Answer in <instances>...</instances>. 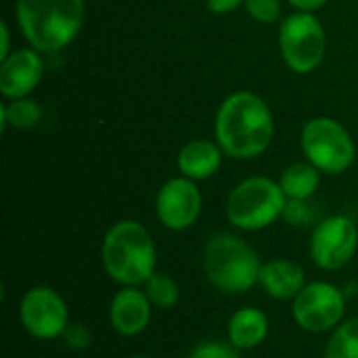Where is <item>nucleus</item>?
I'll return each instance as SVG.
<instances>
[{
	"label": "nucleus",
	"mask_w": 358,
	"mask_h": 358,
	"mask_svg": "<svg viewBox=\"0 0 358 358\" xmlns=\"http://www.w3.org/2000/svg\"><path fill=\"white\" fill-rule=\"evenodd\" d=\"M327 2H329V0H289V4H292L294 8L302 10V13H313V10H317V8L325 6Z\"/></svg>",
	"instance_id": "obj_26"
},
{
	"label": "nucleus",
	"mask_w": 358,
	"mask_h": 358,
	"mask_svg": "<svg viewBox=\"0 0 358 358\" xmlns=\"http://www.w3.org/2000/svg\"><path fill=\"white\" fill-rule=\"evenodd\" d=\"M153 308L143 287H120L109 302V325L122 338H136L147 331Z\"/></svg>",
	"instance_id": "obj_12"
},
{
	"label": "nucleus",
	"mask_w": 358,
	"mask_h": 358,
	"mask_svg": "<svg viewBox=\"0 0 358 358\" xmlns=\"http://www.w3.org/2000/svg\"><path fill=\"white\" fill-rule=\"evenodd\" d=\"M17 21L38 52L71 44L84 23V0H17Z\"/></svg>",
	"instance_id": "obj_4"
},
{
	"label": "nucleus",
	"mask_w": 358,
	"mask_h": 358,
	"mask_svg": "<svg viewBox=\"0 0 358 358\" xmlns=\"http://www.w3.org/2000/svg\"><path fill=\"white\" fill-rule=\"evenodd\" d=\"M271 334L268 315L258 306H241L229 317L227 323V340L239 350H256L260 348Z\"/></svg>",
	"instance_id": "obj_15"
},
{
	"label": "nucleus",
	"mask_w": 358,
	"mask_h": 358,
	"mask_svg": "<svg viewBox=\"0 0 358 358\" xmlns=\"http://www.w3.org/2000/svg\"><path fill=\"white\" fill-rule=\"evenodd\" d=\"M262 260L235 233L212 235L201 250V271L208 283L224 296H241L258 285Z\"/></svg>",
	"instance_id": "obj_3"
},
{
	"label": "nucleus",
	"mask_w": 358,
	"mask_h": 358,
	"mask_svg": "<svg viewBox=\"0 0 358 358\" xmlns=\"http://www.w3.org/2000/svg\"><path fill=\"white\" fill-rule=\"evenodd\" d=\"M44 73V61L36 48L13 50L0 65V92L6 99H23L36 90Z\"/></svg>",
	"instance_id": "obj_13"
},
{
	"label": "nucleus",
	"mask_w": 358,
	"mask_h": 358,
	"mask_svg": "<svg viewBox=\"0 0 358 358\" xmlns=\"http://www.w3.org/2000/svg\"><path fill=\"white\" fill-rule=\"evenodd\" d=\"M346 317V292L331 281H308L292 300V319L306 334H331Z\"/></svg>",
	"instance_id": "obj_8"
},
{
	"label": "nucleus",
	"mask_w": 358,
	"mask_h": 358,
	"mask_svg": "<svg viewBox=\"0 0 358 358\" xmlns=\"http://www.w3.org/2000/svg\"><path fill=\"white\" fill-rule=\"evenodd\" d=\"M245 10L258 23H277L281 19V0H245Z\"/></svg>",
	"instance_id": "obj_22"
},
{
	"label": "nucleus",
	"mask_w": 358,
	"mask_h": 358,
	"mask_svg": "<svg viewBox=\"0 0 358 358\" xmlns=\"http://www.w3.org/2000/svg\"><path fill=\"white\" fill-rule=\"evenodd\" d=\"M0 36H2V46H0V59H6L10 55V31L6 21L0 23Z\"/></svg>",
	"instance_id": "obj_27"
},
{
	"label": "nucleus",
	"mask_w": 358,
	"mask_h": 358,
	"mask_svg": "<svg viewBox=\"0 0 358 358\" xmlns=\"http://www.w3.org/2000/svg\"><path fill=\"white\" fill-rule=\"evenodd\" d=\"M105 275L120 287H141L157 271V248L149 229L138 220H117L101 243Z\"/></svg>",
	"instance_id": "obj_2"
},
{
	"label": "nucleus",
	"mask_w": 358,
	"mask_h": 358,
	"mask_svg": "<svg viewBox=\"0 0 358 358\" xmlns=\"http://www.w3.org/2000/svg\"><path fill=\"white\" fill-rule=\"evenodd\" d=\"M287 197L279 180L250 176L241 180L227 197V220L237 231H262L283 218Z\"/></svg>",
	"instance_id": "obj_5"
},
{
	"label": "nucleus",
	"mask_w": 358,
	"mask_h": 358,
	"mask_svg": "<svg viewBox=\"0 0 358 358\" xmlns=\"http://www.w3.org/2000/svg\"><path fill=\"white\" fill-rule=\"evenodd\" d=\"M141 287L145 289L151 304L159 310H170L180 302V287L176 279L168 273L155 271Z\"/></svg>",
	"instance_id": "obj_19"
},
{
	"label": "nucleus",
	"mask_w": 358,
	"mask_h": 358,
	"mask_svg": "<svg viewBox=\"0 0 358 358\" xmlns=\"http://www.w3.org/2000/svg\"><path fill=\"white\" fill-rule=\"evenodd\" d=\"M124 358H153V357H147V355H132V357H124Z\"/></svg>",
	"instance_id": "obj_28"
},
{
	"label": "nucleus",
	"mask_w": 358,
	"mask_h": 358,
	"mask_svg": "<svg viewBox=\"0 0 358 358\" xmlns=\"http://www.w3.org/2000/svg\"><path fill=\"white\" fill-rule=\"evenodd\" d=\"M358 252V227L344 214L327 216L315 224L308 239V256L323 273L342 271Z\"/></svg>",
	"instance_id": "obj_9"
},
{
	"label": "nucleus",
	"mask_w": 358,
	"mask_h": 358,
	"mask_svg": "<svg viewBox=\"0 0 358 358\" xmlns=\"http://www.w3.org/2000/svg\"><path fill=\"white\" fill-rule=\"evenodd\" d=\"M61 340H63L65 346L71 348V350H86V348H90V344H92V331H90L84 323L71 321V323L67 325V329H65V334H63Z\"/></svg>",
	"instance_id": "obj_24"
},
{
	"label": "nucleus",
	"mask_w": 358,
	"mask_h": 358,
	"mask_svg": "<svg viewBox=\"0 0 358 358\" xmlns=\"http://www.w3.org/2000/svg\"><path fill=\"white\" fill-rule=\"evenodd\" d=\"M208 8L216 15H224V13H231L235 8H239L241 4H245V0H206Z\"/></svg>",
	"instance_id": "obj_25"
},
{
	"label": "nucleus",
	"mask_w": 358,
	"mask_h": 358,
	"mask_svg": "<svg viewBox=\"0 0 358 358\" xmlns=\"http://www.w3.org/2000/svg\"><path fill=\"white\" fill-rule=\"evenodd\" d=\"M203 208V197L195 180L187 176L170 178L162 185L155 197V216L168 231L180 233L191 229Z\"/></svg>",
	"instance_id": "obj_11"
},
{
	"label": "nucleus",
	"mask_w": 358,
	"mask_h": 358,
	"mask_svg": "<svg viewBox=\"0 0 358 358\" xmlns=\"http://www.w3.org/2000/svg\"><path fill=\"white\" fill-rule=\"evenodd\" d=\"M306 283L304 266L292 258H273L262 262L258 287L277 302H292Z\"/></svg>",
	"instance_id": "obj_14"
},
{
	"label": "nucleus",
	"mask_w": 358,
	"mask_h": 358,
	"mask_svg": "<svg viewBox=\"0 0 358 358\" xmlns=\"http://www.w3.org/2000/svg\"><path fill=\"white\" fill-rule=\"evenodd\" d=\"M300 143L306 159L325 174L346 172L357 157L352 136L331 117H313L306 122Z\"/></svg>",
	"instance_id": "obj_6"
},
{
	"label": "nucleus",
	"mask_w": 358,
	"mask_h": 358,
	"mask_svg": "<svg viewBox=\"0 0 358 358\" xmlns=\"http://www.w3.org/2000/svg\"><path fill=\"white\" fill-rule=\"evenodd\" d=\"M19 321L25 334L40 342L61 340L71 323L65 298L48 285H34L21 296Z\"/></svg>",
	"instance_id": "obj_10"
},
{
	"label": "nucleus",
	"mask_w": 358,
	"mask_h": 358,
	"mask_svg": "<svg viewBox=\"0 0 358 358\" xmlns=\"http://www.w3.org/2000/svg\"><path fill=\"white\" fill-rule=\"evenodd\" d=\"M222 149L216 143L197 138L187 143L176 157V166L180 170V176H187L191 180H206L214 176L222 166Z\"/></svg>",
	"instance_id": "obj_16"
},
{
	"label": "nucleus",
	"mask_w": 358,
	"mask_h": 358,
	"mask_svg": "<svg viewBox=\"0 0 358 358\" xmlns=\"http://www.w3.org/2000/svg\"><path fill=\"white\" fill-rule=\"evenodd\" d=\"M0 113H2V117H0L2 128L13 126V128L25 130V128L36 126L42 120V107L27 96L10 99V103H4L0 107Z\"/></svg>",
	"instance_id": "obj_20"
},
{
	"label": "nucleus",
	"mask_w": 358,
	"mask_h": 358,
	"mask_svg": "<svg viewBox=\"0 0 358 358\" xmlns=\"http://www.w3.org/2000/svg\"><path fill=\"white\" fill-rule=\"evenodd\" d=\"M283 220L292 227H306L313 222V208L306 199H287Z\"/></svg>",
	"instance_id": "obj_23"
},
{
	"label": "nucleus",
	"mask_w": 358,
	"mask_h": 358,
	"mask_svg": "<svg viewBox=\"0 0 358 358\" xmlns=\"http://www.w3.org/2000/svg\"><path fill=\"white\" fill-rule=\"evenodd\" d=\"M325 29L313 13H294L281 21L279 48L285 65L296 73H313L325 57Z\"/></svg>",
	"instance_id": "obj_7"
},
{
	"label": "nucleus",
	"mask_w": 358,
	"mask_h": 358,
	"mask_svg": "<svg viewBox=\"0 0 358 358\" xmlns=\"http://www.w3.org/2000/svg\"><path fill=\"white\" fill-rule=\"evenodd\" d=\"M187 358H241V352L229 340H206L191 348Z\"/></svg>",
	"instance_id": "obj_21"
},
{
	"label": "nucleus",
	"mask_w": 358,
	"mask_h": 358,
	"mask_svg": "<svg viewBox=\"0 0 358 358\" xmlns=\"http://www.w3.org/2000/svg\"><path fill=\"white\" fill-rule=\"evenodd\" d=\"M214 134L227 155L252 159L268 149L275 134V120L262 96L239 90L229 94L218 107Z\"/></svg>",
	"instance_id": "obj_1"
},
{
	"label": "nucleus",
	"mask_w": 358,
	"mask_h": 358,
	"mask_svg": "<svg viewBox=\"0 0 358 358\" xmlns=\"http://www.w3.org/2000/svg\"><path fill=\"white\" fill-rule=\"evenodd\" d=\"M323 358H358V317L344 319L329 334Z\"/></svg>",
	"instance_id": "obj_18"
},
{
	"label": "nucleus",
	"mask_w": 358,
	"mask_h": 358,
	"mask_svg": "<svg viewBox=\"0 0 358 358\" xmlns=\"http://www.w3.org/2000/svg\"><path fill=\"white\" fill-rule=\"evenodd\" d=\"M279 185L287 199H310L321 185V170L310 162H296L283 170Z\"/></svg>",
	"instance_id": "obj_17"
}]
</instances>
